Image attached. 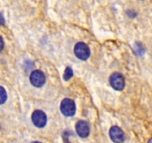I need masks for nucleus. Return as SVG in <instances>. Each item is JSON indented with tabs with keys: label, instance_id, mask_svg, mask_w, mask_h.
Instances as JSON below:
<instances>
[{
	"label": "nucleus",
	"instance_id": "nucleus-1",
	"mask_svg": "<svg viewBox=\"0 0 152 143\" xmlns=\"http://www.w3.org/2000/svg\"><path fill=\"white\" fill-rule=\"evenodd\" d=\"M60 110L64 116H68V117L74 116L76 113L75 103L70 98H65L61 102Z\"/></svg>",
	"mask_w": 152,
	"mask_h": 143
},
{
	"label": "nucleus",
	"instance_id": "nucleus-2",
	"mask_svg": "<svg viewBox=\"0 0 152 143\" xmlns=\"http://www.w3.org/2000/svg\"><path fill=\"white\" fill-rule=\"evenodd\" d=\"M75 55L82 60H86L90 57L91 51L87 44L83 42L77 43L74 47Z\"/></svg>",
	"mask_w": 152,
	"mask_h": 143
},
{
	"label": "nucleus",
	"instance_id": "nucleus-3",
	"mask_svg": "<svg viewBox=\"0 0 152 143\" xmlns=\"http://www.w3.org/2000/svg\"><path fill=\"white\" fill-rule=\"evenodd\" d=\"M31 119H32V122L34 123V125L36 127H37V128H44L46 125V124H47L48 119L45 113L39 110H35L33 113Z\"/></svg>",
	"mask_w": 152,
	"mask_h": 143
},
{
	"label": "nucleus",
	"instance_id": "nucleus-4",
	"mask_svg": "<svg viewBox=\"0 0 152 143\" xmlns=\"http://www.w3.org/2000/svg\"><path fill=\"white\" fill-rule=\"evenodd\" d=\"M110 83L114 89L121 91L125 87L124 77L120 73L114 72L110 77Z\"/></svg>",
	"mask_w": 152,
	"mask_h": 143
},
{
	"label": "nucleus",
	"instance_id": "nucleus-5",
	"mask_svg": "<svg viewBox=\"0 0 152 143\" xmlns=\"http://www.w3.org/2000/svg\"><path fill=\"white\" fill-rule=\"evenodd\" d=\"M30 80L33 86L36 87H41L45 82V76L44 73L40 70H35L31 72Z\"/></svg>",
	"mask_w": 152,
	"mask_h": 143
},
{
	"label": "nucleus",
	"instance_id": "nucleus-6",
	"mask_svg": "<svg viewBox=\"0 0 152 143\" xmlns=\"http://www.w3.org/2000/svg\"><path fill=\"white\" fill-rule=\"evenodd\" d=\"M109 135L114 143H123L125 141V134L123 130L117 126H113L110 129Z\"/></svg>",
	"mask_w": 152,
	"mask_h": 143
},
{
	"label": "nucleus",
	"instance_id": "nucleus-7",
	"mask_svg": "<svg viewBox=\"0 0 152 143\" xmlns=\"http://www.w3.org/2000/svg\"><path fill=\"white\" fill-rule=\"evenodd\" d=\"M76 131L81 138H86L90 134V126L86 121H79L76 124Z\"/></svg>",
	"mask_w": 152,
	"mask_h": 143
},
{
	"label": "nucleus",
	"instance_id": "nucleus-8",
	"mask_svg": "<svg viewBox=\"0 0 152 143\" xmlns=\"http://www.w3.org/2000/svg\"><path fill=\"white\" fill-rule=\"evenodd\" d=\"M73 76V70L72 69L70 68V67H67L65 70V73H64V80H68L69 79H71Z\"/></svg>",
	"mask_w": 152,
	"mask_h": 143
},
{
	"label": "nucleus",
	"instance_id": "nucleus-9",
	"mask_svg": "<svg viewBox=\"0 0 152 143\" xmlns=\"http://www.w3.org/2000/svg\"><path fill=\"white\" fill-rule=\"evenodd\" d=\"M0 98H1V104H4V102H5V101L7 100V92H6V91L4 90V88L2 87V86H1V88H0Z\"/></svg>",
	"mask_w": 152,
	"mask_h": 143
},
{
	"label": "nucleus",
	"instance_id": "nucleus-10",
	"mask_svg": "<svg viewBox=\"0 0 152 143\" xmlns=\"http://www.w3.org/2000/svg\"><path fill=\"white\" fill-rule=\"evenodd\" d=\"M68 134H69V133H68V131H65V132L63 133V139H64V142H65V143H71L69 141H68Z\"/></svg>",
	"mask_w": 152,
	"mask_h": 143
},
{
	"label": "nucleus",
	"instance_id": "nucleus-11",
	"mask_svg": "<svg viewBox=\"0 0 152 143\" xmlns=\"http://www.w3.org/2000/svg\"><path fill=\"white\" fill-rule=\"evenodd\" d=\"M127 13L129 14V16H130V17H132V18H134L137 15V13H135L134 11H132V10H131V11H128Z\"/></svg>",
	"mask_w": 152,
	"mask_h": 143
},
{
	"label": "nucleus",
	"instance_id": "nucleus-12",
	"mask_svg": "<svg viewBox=\"0 0 152 143\" xmlns=\"http://www.w3.org/2000/svg\"><path fill=\"white\" fill-rule=\"evenodd\" d=\"M32 143H42V142H38V141H36V142H33Z\"/></svg>",
	"mask_w": 152,
	"mask_h": 143
}]
</instances>
